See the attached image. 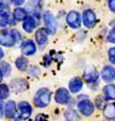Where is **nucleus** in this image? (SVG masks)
Segmentation results:
<instances>
[{"label":"nucleus","mask_w":115,"mask_h":121,"mask_svg":"<svg viewBox=\"0 0 115 121\" xmlns=\"http://www.w3.org/2000/svg\"><path fill=\"white\" fill-rule=\"evenodd\" d=\"M5 116V104L1 99H0V119H3Z\"/></svg>","instance_id":"nucleus-32"},{"label":"nucleus","mask_w":115,"mask_h":121,"mask_svg":"<svg viewBox=\"0 0 115 121\" xmlns=\"http://www.w3.org/2000/svg\"><path fill=\"white\" fill-rule=\"evenodd\" d=\"M35 119H36V120H39V119H47V116H46V115H38Z\"/></svg>","instance_id":"nucleus-35"},{"label":"nucleus","mask_w":115,"mask_h":121,"mask_svg":"<svg viewBox=\"0 0 115 121\" xmlns=\"http://www.w3.org/2000/svg\"><path fill=\"white\" fill-rule=\"evenodd\" d=\"M4 57H5V52H4V50H3L1 45H0V60H1Z\"/></svg>","instance_id":"nucleus-34"},{"label":"nucleus","mask_w":115,"mask_h":121,"mask_svg":"<svg viewBox=\"0 0 115 121\" xmlns=\"http://www.w3.org/2000/svg\"><path fill=\"white\" fill-rule=\"evenodd\" d=\"M3 79H4V74H3L1 70H0V82H3Z\"/></svg>","instance_id":"nucleus-36"},{"label":"nucleus","mask_w":115,"mask_h":121,"mask_svg":"<svg viewBox=\"0 0 115 121\" xmlns=\"http://www.w3.org/2000/svg\"><path fill=\"white\" fill-rule=\"evenodd\" d=\"M11 34H12V38H13L15 45H19L22 43V34H21L17 29H11Z\"/></svg>","instance_id":"nucleus-25"},{"label":"nucleus","mask_w":115,"mask_h":121,"mask_svg":"<svg viewBox=\"0 0 115 121\" xmlns=\"http://www.w3.org/2000/svg\"><path fill=\"white\" fill-rule=\"evenodd\" d=\"M81 22H82V26L87 29L95 28L97 24V16H96L95 11L91 9L85 10L81 15Z\"/></svg>","instance_id":"nucleus-5"},{"label":"nucleus","mask_w":115,"mask_h":121,"mask_svg":"<svg viewBox=\"0 0 115 121\" xmlns=\"http://www.w3.org/2000/svg\"><path fill=\"white\" fill-rule=\"evenodd\" d=\"M84 87V80L82 78L79 76H74L69 80V85H68V90L70 91V93L73 95H79L81 92V90Z\"/></svg>","instance_id":"nucleus-15"},{"label":"nucleus","mask_w":115,"mask_h":121,"mask_svg":"<svg viewBox=\"0 0 115 121\" xmlns=\"http://www.w3.org/2000/svg\"><path fill=\"white\" fill-rule=\"evenodd\" d=\"M108 9L111 13L115 15V0H108Z\"/></svg>","instance_id":"nucleus-31"},{"label":"nucleus","mask_w":115,"mask_h":121,"mask_svg":"<svg viewBox=\"0 0 115 121\" xmlns=\"http://www.w3.org/2000/svg\"><path fill=\"white\" fill-rule=\"evenodd\" d=\"M55 102L61 105H68L71 102V93L66 87H59L55 92Z\"/></svg>","instance_id":"nucleus-4"},{"label":"nucleus","mask_w":115,"mask_h":121,"mask_svg":"<svg viewBox=\"0 0 115 121\" xmlns=\"http://www.w3.org/2000/svg\"><path fill=\"white\" fill-rule=\"evenodd\" d=\"M43 60H44V63H45V67H49V65L52 63V60H53V58H52V56H51L50 53H46V55L44 56Z\"/></svg>","instance_id":"nucleus-30"},{"label":"nucleus","mask_w":115,"mask_h":121,"mask_svg":"<svg viewBox=\"0 0 115 121\" xmlns=\"http://www.w3.org/2000/svg\"><path fill=\"white\" fill-rule=\"evenodd\" d=\"M0 70L3 72L4 78H9L10 75H11V73H12L11 64H10L9 62H5V60H3V62H0Z\"/></svg>","instance_id":"nucleus-23"},{"label":"nucleus","mask_w":115,"mask_h":121,"mask_svg":"<svg viewBox=\"0 0 115 121\" xmlns=\"http://www.w3.org/2000/svg\"><path fill=\"white\" fill-rule=\"evenodd\" d=\"M66 22L69 26V28L71 29H79L82 24L81 22V13L79 11H75V10H71L69 11L66 16Z\"/></svg>","instance_id":"nucleus-8"},{"label":"nucleus","mask_w":115,"mask_h":121,"mask_svg":"<svg viewBox=\"0 0 115 121\" xmlns=\"http://www.w3.org/2000/svg\"><path fill=\"white\" fill-rule=\"evenodd\" d=\"M108 60L113 65H115V46L114 47H110L108 50Z\"/></svg>","instance_id":"nucleus-28"},{"label":"nucleus","mask_w":115,"mask_h":121,"mask_svg":"<svg viewBox=\"0 0 115 121\" xmlns=\"http://www.w3.org/2000/svg\"><path fill=\"white\" fill-rule=\"evenodd\" d=\"M43 21H44V24H45V29L46 32L49 33V35H55L56 32H57V22H56V18L55 16L52 15L51 11H45L43 13Z\"/></svg>","instance_id":"nucleus-3"},{"label":"nucleus","mask_w":115,"mask_h":121,"mask_svg":"<svg viewBox=\"0 0 115 121\" xmlns=\"http://www.w3.org/2000/svg\"><path fill=\"white\" fill-rule=\"evenodd\" d=\"M10 86L6 85V84H3L0 82V99L1 100H5L10 97Z\"/></svg>","instance_id":"nucleus-24"},{"label":"nucleus","mask_w":115,"mask_h":121,"mask_svg":"<svg viewBox=\"0 0 115 121\" xmlns=\"http://www.w3.org/2000/svg\"><path fill=\"white\" fill-rule=\"evenodd\" d=\"M51 98H52V92L51 90L47 88V87H40L34 97H33V102H34V105L39 109H44L46 107L50 105L51 103Z\"/></svg>","instance_id":"nucleus-1"},{"label":"nucleus","mask_w":115,"mask_h":121,"mask_svg":"<svg viewBox=\"0 0 115 121\" xmlns=\"http://www.w3.org/2000/svg\"><path fill=\"white\" fill-rule=\"evenodd\" d=\"M110 27H115V19H113V21H110Z\"/></svg>","instance_id":"nucleus-38"},{"label":"nucleus","mask_w":115,"mask_h":121,"mask_svg":"<svg viewBox=\"0 0 115 121\" xmlns=\"http://www.w3.org/2000/svg\"><path fill=\"white\" fill-rule=\"evenodd\" d=\"M0 45L4 47H13L15 46L11 30H9L6 28H3L0 30Z\"/></svg>","instance_id":"nucleus-14"},{"label":"nucleus","mask_w":115,"mask_h":121,"mask_svg":"<svg viewBox=\"0 0 115 121\" xmlns=\"http://www.w3.org/2000/svg\"><path fill=\"white\" fill-rule=\"evenodd\" d=\"M103 115L108 120H115V104L108 103L103 108Z\"/></svg>","instance_id":"nucleus-21"},{"label":"nucleus","mask_w":115,"mask_h":121,"mask_svg":"<svg viewBox=\"0 0 115 121\" xmlns=\"http://www.w3.org/2000/svg\"><path fill=\"white\" fill-rule=\"evenodd\" d=\"M64 117L68 120V121H71V120H79L80 119V115H79V112H76L75 109H67L64 112Z\"/></svg>","instance_id":"nucleus-22"},{"label":"nucleus","mask_w":115,"mask_h":121,"mask_svg":"<svg viewBox=\"0 0 115 121\" xmlns=\"http://www.w3.org/2000/svg\"><path fill=\"white\" fill-rule=\"evenodd\" d=\"M5 4H4V0H0V9H4Z\"/></svg>","instance_id":"nucleus-37"},{"label":"nucleus","mask_w":115,"mask_h":121,"mask_svg":"<svg viewBox=\"0 0 115 121\" xmlns=\"http://www.w3.org/2000/svg\"><path fill=\"white\" fill-rule=\"evenodd\" d=\"M106 104H107V100H106V98H104V97H102V96H98V97L96 98L95 107H96L97 109L102 110L104 107H106Z\"/></svg>","instance_id":"nucleus-26"},{"label":"nucleus","mask_w":115,"mask_h":121,"mask_svg":"<svg viewBox=\"0 0 115 121\" xmlns=\"http://www.w3.org/2000/svg\"><path fill=\"white\" fill-rule=\"evenodd\" d=\"M15 65H16V68L19 70V72H22V73L27 72L28 67H29V62H28L27 56H24V55L18 56V57L15 59Z\"/></svg>","instance_id":"nucleus-19"},{"label":"nucleus","mask_w":115,"mask_h":121,"mask_svg":"<svg viewBox=\"0 0 115 121\" xmlns=\"http://www.w3.org/2000/svg\"><path fill=\"white\" fill-rule=\"evenodd\" d=\"M28 88H29L28 81L22 78H16L11 80V82H10V90L15 93H23Z\"/></svg>","instance_id":"nucleus-10"},{"label":"nucleus","mask_w":115,"mask_h":121,"mask_svg":"<svg viewBox=\"0 0 115 121\" xmlns=\"http://www.w3.org/2000/svg\"><path fill=\"white\" fill-rule=\"evenodd\" d=\"M5 117L16 119L17 117V104L15 100H7L5 104Z\"/></svg>","instance_id":"nucleus-16"},{"label":"nucleus","mask_w":115,"mask_h":121,"mask_svg":"<svg viewBox=\"0 0 115 121\" xmlns=\"http://www.w3.org/2000/svg\"><path fill=\"white\" fill-rule=\"evenodd\" d=\"M38 23H39V21L33 16V15H28L23 21H22V28H23V30L26 33H28V34H32V33H34V30L36 29V27H38Z\"/></svg>","instance_id":"nucleus-13"},{"label":"nucleus","mask_w":115,"mask_h":121,"mask_svg":"<svg viewBox=\"0 0 115 121\" xmlns=\"http://www.w3.org/2000/svg\"><path fill=\"white\" fill-rule=\"evenodd\" d=\"M10 3L13 6H22L26 3V0H10Z\"/></svg>","instance_id":"nucleus-33"},{"label":"nucleus","mask_w":115,"mask_h":121,"mask_svg":"<svg viewBox=\"0 0 115 121\" xmlns=\"http://www.w3.org/2000/svg\"><path fill=\"white\" fill-rule=\"evenodd\" d=\"M33 114V107L27 100H21L17 104V117L19 120H27Z\"/></svg>","instance_id":"nucleus-7"},{"label":"nucleus","mask_w":115,"mask_h":121,"mask_svg":"<svg viewBox=\"0 0 115 121\" xmlns=\"http://www.w3.org/2000/svg\"><path fill=\"white\" fill-rule=\"evenodd\" d=\"M36 51H38V45L34 40L32 39L22 40V43H21V52H22V55L30 57V56H34Z\"/></svg>","instance_id":"nucleus-9"},{"label":"nucleus","mask_w":115,"mask_h":121,"mask_svg":"<svg viewBox=\"0 0 115 121\" xmlns=\"http://www.w3.org/2000/svg\"><path fill=\"white\" fill-rule=\"evenodd\" d=\"M29 75L32 76V78H38L40 75V69L38 65H33V67H30L29 68Z\"/></svg>","instance_id":"nucleus-29"},{"label":"nucleus","mask_w":115,"mask_h":121,"mask_svg":"<svg viewBox=\"0 0 115 121\" xmlns=\"http://www.w3.org/2000/svg\"><path fill=\"white\" fill-rule=\"evenodd\" d=\"M11 23V15L7 10L0 9V28H6Z\"/></svg>","instance_id":"nucleus-20"},{"label":"nucleus","mask_w":115,"mask_h":121,"mask_svg":"<svg viewBox=\"0 0 115 121\" xmlns=\"http://www.w3.org/2000/svg\"><path fill=\"white\" fill-rule=\"evenodd\" d=\"M99 78L102 79L103 82L109 84L115 81V67L113 64H107L104 65L99 73Z\"/></svg>","instance_id":"nucleus-11"},{"label":"nucleus","mask_w":115,"mask_h":121,"mask_svg":"<svg viewBox=\"0 0 115 121\" xmlns=\"http://www.w3.org/2000/svg\"><path fill=\"white\" fill-rule=\"evenodd\" d=\"M28 11L27 9L22 7V6H15L13 11H12V18H13V22H22L23 19L28 16Z\"/></svg>","instance_id":"nucleus-18"},{"label":"nucleus","mask_w":115,"mask_h":121,"mask_svg":"<svg viewBox=\"0 0 115 121\" xmlns=\"http://www.w3.org/2000/svg\"><path fill=\"white\" fill-rule=\"evenodd\" d=\"M107 41L109 44H115V27H111V29L107 34Z\"/></svg>","instance_id":"nucleus-27"},{"label":"nucleus","mask_w":115,"mask_h":121,"mask_svg":"<svg viewBox=\"0 0 115 121\" xmlns=\"http://www.w3.org/2000/svg\"><path fill=\"white\" fill-rule=\"evenodd\" d=\"M82 80H84V82H87L90 86L97 85L98 84V80H99V74H98V72L96 70V68L92 67V65H88L85 70H84Z\"/></svg>","instance_id":"nucleus-6"},{"label":"nucleus","mask_w":115,"mask_h":121,"mask_svg":"<svg viewBox=\"0 0 115 121\" xmlns=\"http://www.w3.org/2000/svg\"><path fill=\"white\" fill-rule=\"evenodd\" d=\"M35 43L40 50H44L49 43V33L45 28L35 29Z\"/></svg>","instance_id":"nucleus-12"},{"label":"nucleus","mask_w":115,"mask_h":121,"mask_svg":"<svg viewBox=\"0 0 115 121\" xmlns=\"http://www.w3.org/2000/svg\"><path fill=\"white\" fill-rule=\"evenodd\" d=\"M76 108H78L79 114H81L82 116H86V117L91 116L93 113H95V109H96L95 103H93L91 99H88V97L85 96V95L79 96Z\"/></svg>","instance_id":"nucleus-2"},{"label":"nucleus","mask_w":115,"mask_h":121,"mask_svg":"<svg viewBox=\"0 0 115 121\" xmlns=\"http://www.w3.org/2000/svg\"><path fill=\"white\" fill-rule=\"evenodd\" d=\"M102 92H103V97L106 98L107 102H113V100H115V84H113V82L107 84L103 87Z\"/></svg>","instance_id":"nucleus-17"}]
</instances>
